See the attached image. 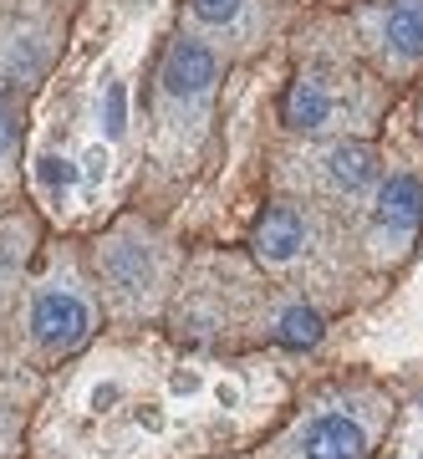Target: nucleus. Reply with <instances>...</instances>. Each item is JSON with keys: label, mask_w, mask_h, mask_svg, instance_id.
I'll use <instances>...</instances> for the list:
<instances>
[{"label": "nucleus", "mask_w": 423, "mask_h": 459, "mask_svg": "<svg viewBox=\"0 0 423 459\" xmlns=\"http://www.w3.org/2000/svg\"><path fill=\"white\" fill-rule=\"evenodd\" d=\"M163 322L189 347H316L326 337L322 307L276 286L255 261L225 255L184 265Z\"/></svg>", "instance_id": "nucleus-1"}, {"label": "nucleus", "mask_w": 423, "mask_h": 459, "mask_svg": "<svg viewBox=\"0 0 423 459\" xmlns=\"http://www.w3.org/2000/svg\"><path fill=\"white\" fill-rule=\"evenodd\" d=\"M398 419V398L373 373H342L316 383L291 419L265 434L250 459H373Z\"/></svg>", "instance_id": "nucleus-2"}, {"label": "nucleus", "mask_w": 423, "mask_h": 459, "mask_svg": "<svg viewBox=\"0 0 423 459\" xmlns=\"http://www.w3.org/2000/svg\"><path fill=\"white\" fill-rule=\"evenodd\" d=\"M87 271L98 281L102 312L117 327H143L168 312L184 276V250L143 214H123L87 246Z\"/></svg>", "instance_id": "nucleus-3"}, {"label": "nucleus", "mask_w": 423, "mask_h": 459, "mask_svg": "<svg viewBox=\"0 0 423 459\" xmlns=\"http://www.w3.org/2000/svg\"><path fill=\"white\" fill-rule=\"evenodd\" d=\"M250 261L265 276L286 286L291 296L311 301V307H332L342 301L347 286V250L337 240L332 220L322 214V204L306 199H271L255 225H250Z\"/></svg>", "instance_id": "nucleus-4"}, {"label": "nucleus", "mask_w": 423, "mask_h": 459, "mask_svg": "<svg viewBox=\"0 0 423 459\" xmlns=\"http://www.w3.org/2000/svg\"><path fill=\"white\" fill-rule=\"evenodd\" d=\"M102 322H108V312H102L98 281L87 271V255L51 250L41 261V271L31 276V286H26L11 342H16V358H26L41 373V368L77 358L82 347L102 332Z\"/></svg>", "instance_id": "nucleus-5"}, {"label": "nucleus", "mask_w": 423, "mask_h": 459, "mask_svg": "<svg viewBox=\"0 0 423 459\" xmlns=\"http://www.w3.org/2000/svg\"><path fill=\"white\" fill-rule=\"evenodd\" d=\"M367 117H373V87L326 62L301 66L281 98V123L301 138H347L352 128H367Z\"/></svg>", "instance_id": "nucleus-6"}, {"label": "nucleus", "mask_w": 423, "mask_h": 459, "mask_svg": "<svg viewBox=\"0 0 423 459\" xmlns=\"http://www.w3.org/2000/svg\"><path fill=\"white\" fill-rule=\"evenodd\" d=\"M220 87V51L204 36H174L153 72V117L163 133H179L189 117H204Z\"/></svg>", "instance_id": "nucleus-7"}, {"label": "nucleus", "mask_w": 423, "mask_h": 459, "mask_svg": "<svg viewBox=\"0 0 423 459\" xmlns=\"http://www.w3.org/2000/svg\"><path fill=\"white\" fill-rule=\"evenodd\" d=\"M291 164L296 169H286V179H296L322 204H362L383 184L377 148L362 143V138H326L322 148H311V153H301Z\"/></svg>", "instance_id": "nucleus-8"}, {"label": "nucleus", "mask_w": 423, "mask_h": 459, "mask_svg": "<svg viewBox=\"0 0 423 459\" xmlns=\"http://www.w3.org/2000/svg\"><path fill=\"white\" fill-rule=\"evenodd\" d=\"M423 235V184L413 174H388L367 199V225H362V246L373 265H398L413 255Z\"/></svg>", "instance_id": "nucleus-9"}, {"label": "nucleus", "mask_w": 423, "mask_h": 459, "mask_svg": "<svg viewBox=\"0 0 423 459\" xmlns=\"http://www.w3.org/2000/svg\"><path fill=\"white\" fill-rule=\"evenodd\" d=\"M36 246H41V220L31 210L0 214V342L16 337L21 301H26V286L36 276Z\"/></svg>", "instance_id": "nucleus-10"}, {"label": "nucleus", "mask_w": 423, "mask_h": 459, "mask_svg": "<svg viewBox=\"0 0 423 459\" xmlns=\"http://www.w3.org/2000/svg\"><path fill=\"white\" fill-rule=\"evenodd\" d=\"M189 21H194L199 36H210V47L214 41L250 47L265 31V5L261 0H189Z\"/></svg>", "instance_id": "nucleus-11"}, {"label": "nucleus", "mask_w": 423, "mask_h": 459, "mask_svg": "<svg viewBox=\"0 0 423 459\" xmlns=\"http://www.w3.org/2000/svg\"><path fill=\"white\" fill-rule=\"evenodd\" d=\"M377 41H383V56L393 66H419L423 62V0H388Z\"/></svg>", "instance_id": "nucleus-12"}, {"label": "nucleus", "mask_w": 423, "mask_h": 459, "mask_svg": "<svg viewBox=\"0 0 423 459\" xmlns=\"http://www.w3.org/2000/svg\"><path fill=\"white\" fill-rule=\"evenodd\" d=\"M21 368H31L26 358L0 368V459H16L21 434L31 424V403H36V383L21 388Z\"/></svg>", "instance_id": "nucleus-13"}, {"label": "nucleus", "mask_w": 423, "mask_h": 459, "mask_svg": "<svg viewBox=\"0 0 423 459\" xmlns=\"http://www.w3.org/2000/svg\"><path fill=\"white\" fill-rule=\"evenodd\" d=\"M21 143V92L11 77H0V164L16 153Z\"/></svg>", "instance_id": "nucleus-14"}, {"label": "nucleus", "mask_w": 423, "mask_h": 459, "mask_svg": "<svg viewBox=\"0 0 423 459\" xmlns=\"http://www.w3.org/2000/svg\"><path fill=\"white\" fill-rule=\"evenodd\" d=\"M235 459H250V455H235Z\"/></svg>", "instance_id": "nucleus-15"}]
</instances>
